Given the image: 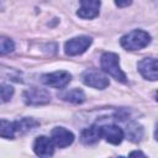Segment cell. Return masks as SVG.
<instances>
[{
  "label": "cell",
  "mask_w": 158,
  "mask_h": 158,
  "mask_svg": "<svg viewBox=\"0 0 158 158\" xmlns=\"http://www.w3.org/2000/svg\"><path fill=\"white\" fill-rule=\"evenodd\" d=\"M100 64H101V69L110 74L112 78H115L117 81L121 83H126V74L122 72L121 67H120V58L116 53L112 52H105L101 56L100 59Z\"/></svg>",
  "instance_id": "1"
},
{
  "label": "cell",
  "mask_w": 158,
  "mask_h": 158,
  "mask_svg": "<svg viewBox=\"0 0 158 158\" xmlns=\"http://www.w3.org/2000/svg\"><path fill=\"white\" fill-rule=\"evenodd\" d=\"M121 46L127 51H137L142 49L151 42V36L148 32L142 30H133L127 35L121 37Z\"/></svg>",
  "instance_id": "2"
},
{
  "label": "cell",
  "mask_w": 158,
  "mask_h": 158,
  "mask_svg": "<svg viewBox=\"0 0 158 158\" xmlns=\"http://www.w3.org/2000/svg\"><path fill=\"white\" fill-rule=\"evenodd\" d=\"M23 101L27 105H44L51 100V94L46 89L30 88L23 93Z\"/></svg>",
  "instance_id": "3"
},
{
  "label": "cell",
  "mask_w": 158,
  "mask_h": 158,
  "mask_svg": "<svg viewBox=\"0 0 158 158\" xmlns=\"http://www.w3.org/2000/svg\"><path fill=\"white\" fill-rule=\"evenodd\" d=\"M72 79V75L65 72V70H59V72H54V73H49V74H43L41 80L43 84L52 86V88H57V89H62L64 86H67L69 84Z\"/></svg>",
  "instance_id": "4"
},
{
  "label": "cell",
  "mask_w": 158,
  "mask_h": 158,
  "mask_svg": "<svg viewBox=\"0 0 158 158\" xmlns=\"http://www.w3.org/2000/svg\"><path fill=\"white\" fill-rule=\"evenodd\" d=\"M81 80L85 85L95 88V89H105L110 84L109 78L106 75H104L101 72L93 70V69L84 72L81 74Z\"/></svg>",
  "instance_id": "5"
},
{
  "label": "cell",
  "mask_w": 158,
  "mask_h": 158,
  "mask_svg": "<svg viewBox=\"0 0 158 158\" xmlns=\"http://www.w3.org/2000/svg\"><path fill=\"white\" fill-rule=\"evenodd\" d=\"M91 44V38L88 36H79L69 40L64 44V51L68 56H78L84 53Z\"/></svg>",
  "instance_id": "6"
},
{
  "label": "cell",
  "mask_w": 158,
  "mask_h": 158,
  "mask_svg": "<svg viewBox=\"0 0 158 158\" xmlns=\"http://www.w3.org/2000/svg\"><path fill=\"white\" fill-rule=\"evenodd\" d=\"M138 72L144 79L158 80V59L144 58L138 63Z\"/></svg>",
  "instance_id": "7"
},
{
  "label": "cell",
  "mask_w": 158,
  "mask_h": 158,
  "mask_svg": "<svg viewBox=\"0 0 158 158\" xmlns=\"http://www.w3.org/2000/svg\"><path fill=\"white\" fill-rule=\"evenodd\" d=\"M51 138H52V141L54 142V144L57 147L64 148V147H68L69 144L73 143L74 135L64 127H56V128L52 130Z\"/></svg>",
  "instance_id": "8"
},
{
  "label": "cell",
  "mask_w": 158,
  "mask_h": 158,
  "mask_svg": "<svg viewBox=\"0 0 158 158\" xmlns=\"http://www.w3.org/2000/svg\"><path fill=\"white\" fill-rule=\"evenodd\" d=\"M100 0H80V7L78 10V16L81 19H94L99 15Z\"/></svg>",
  "instance_id": "9"
},
{
  "label": "cell",
  "mask_w": 158,
  "mask_h": 158,
  "mask_svg": "<svg viewBox=\"0 0 158 158\" xmlns=\"http://www.w3.org/2000/svg\"><path fill=\"white\" fill-rule=\"evenodd\" d=\"M101 136L112 144H120L125 137V132L117 125L101 126Z\"/></svg>",
  "instance_id": "10"
},
{
  "label": "cell",
  "mask_w": 158,
  "mask_h": 158,
  "mask_svg": "<svg viewBox=\"0 0 158 158\" xmlns=\"http://www.w3.org/2000/svg\"><path fill=\"white\" fill-rule=\"evenodd\" d=\"M33 151L37 156H41V157L52 156L53 152H54V142L52 141V138L40 136L35 139Z\"/></svg>",
  "instance_id": "11"
},
{
  "label": "cell",
  "mask_w": 158,
  "mask_h": 158,
  "mask_svg": "<svg viewBox=\"0 0 158 158\" xmlns=\"http://www.w3.org/2000/svg\"><path fill=\"white\" fill-rule=\"evenodd\" d=\"M101 137H102L101 136V126H98V125H93V126L83 130L80 133V141L86 146L96 143Z\"/></svg>",
  "instance_id": "12"
},
{
  "label": "cell",
  "mask_w": 158,
  "mask_h": 158,
  "mask_svg": "<svg viewBox=\"0 0 158 158\" xmlns=\"http://www.w3.org/2000/svg\"><path fill=\"white\" fill-rule=\"evenodd\" d=\"M38 125L40 123L35 118H31V117H25V118H21L19 121L14 122V127H15L16 133H25V132L31 131L32 128L37 127Z\"/></svg>",
  "instance_id": "13"
},
{
  "label": "cell",
  "mask_w": 158,
  "mask_h": 158,
  "mask_svg": "<svg viewBox=\"0 0 158 158\" xmlns=\"http://www.w3.org/2000/svg\"><path fill=\"white\" fill-rule=\"evenodd\" d=\"M60 96L63 100L73 102V104H81L85 100V95L80 89H72L69 91L63 93Z\"/></svg>",
  "instance_id": "14"
},
{
  "label": "cell",
  "mask_w": 158,
  "mask_h": 158,
  "mask_svg": "<svg viewBox=\"0 0 158 158\" xmlns=\"http://www.w3.org/2000/svg\"><path fill=\"white\" fill-rule=\"evenodd\" d=\"M142 136H143V128H142L141 125H138L136 122H130L127 125V137L132 142L141 141Z\"/></svg>",
  "instance_id": "15"
},
{
  "label": "cell",
  "mask_w": 158,
  "mask_h": 158,
  "mask_svg": "<svg viewBox=\"0 0 158 158\" xmlns=\"http://www.w3.org/2000/svg\"><path fill=\"white\" fill-rule=\"evenodd\" d=\"M15 127L14 122H9L6 120H1V127H0V135L4 138H14L15 136Z\"/></svg>",
  "instance_id": "16"
},
{
  "label": "cell",
  "mask_w": 158,
  "mask_h": 158,
  "mask_svg": "<svg viewBox=\"0 0 158 158\" xmlns=\"http://www.w3.org/2000/svg\"><path fill=\"white\" fill-rule=\"evenodd\" d=\"M14 51V42L6 37H1L0 40V53L1 56H5L6 53H10Z\"/></svg>",
  "instance_id": "17"
},
{
  "label": "cell",
  "mask_w": 158,
  "mask_h": 158,
  "mask_svg": "<svg viewBox=\"0 0 158 158\" xmlns=\"http://www.w3.org/2000/svg\"><path fill=\"white\" fill-rule=\"evenodd\" d=\"M14 94V88L7 85V84H2L1 85V99H2V102H6L10 100V98Z\"/></svg>",
  "instance_id": "18"
},
{
  "label": "cell",
  "mask_w": 158,
  "mask_h": 158,
  "mask_svg": "<svg viewBox=\"0 0 158 158\" xmlns=\"http://www.w3.org/2000/svg\"><path fill=\"white\" fill-rule=\"evenodd\" d=\"M132 2V0H115V4L118 7H126Z\"/></svg>",
  "instance_id": "19"
},
{
  "label": "cell",
  "mask_w": 158,
  "mask_h": 158,
  "mask_svg": "<svg viewBox=\"0 0 158 158\" xmlns=\"http://www.w3.org/2000/svg\"><path fill=\"white\" fill-rule=\"evenodd\" d=\"M130 156H144V154H143L142 152H137V151H136V152H132V153H130Z\"/></svg>",
  "instance_id": "20"
},
{
  "label": "cell",
  "mask_w": 158,
  "mask_h": 158,
  "mask_svg": "<svg viewBox=\"0 0 158 158\" xmlns=\"http://www.w3.org/2000/svg\"><path fill=\"white\" fill-rule=\"evenodd\" d=\"M154 138L158 141V123H157V126H156V130H154Z\"/></svg>",
  "instance_id": "21"
},
{
  "label": "cell",
  "mask_w": 158,
  "mask_h": 158,
  "mask_svg": "<svg viewBox=\"0 0 158 158\" xmlns=\"http://www.w3.org/2000/svg\"><path fill=\"white\" fill-rule=\"evenodd\" d=\"M156 99H157V101H158V91L156 93Z\"/></svg>",
  "instance_id": "22"
}]
</instances>
